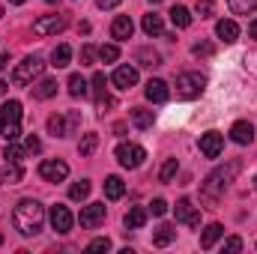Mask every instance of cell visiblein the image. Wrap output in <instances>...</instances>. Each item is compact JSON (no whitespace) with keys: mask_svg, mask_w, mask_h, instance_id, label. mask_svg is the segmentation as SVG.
Instances as JSON below:
<instances>
[{"mask_svg":"<svg viewBox=\"0 0 257 254\" xmlns=\"http://www.w3.org/2000/svg\"><path fill=\"white\" fill-rule=\"evenodd\" d=\"M42 221H45V206L33 197L18 200V206L12 209V224L21 236H36L42 230Z\"/></svg>","mask_w":257,"mask_h":254,"instance_id":"6da1fadb","label":"cell"},{"mask_svg":"<svg viewBox=\"0 0 257 254\" xmlns=\"http://www.w3.org/2000/svg\"><path fill=\"white\" fill-rule=\"evenodd\" d=\"M239 168H242L239 162H227L224 168H215V171L203 180V186H200V200H203L206 206H215V203H218V197L230 189V183L236 180Z\"/></svg>","mask_w":257,"mask_h":254,"instance_id":"7a4b0ae2","label":"cell"},{"mask_svg":"<svg viewBox=\"0 0 257 254\" xmlns=\"http://www.w3.org/2000/svg\"><path fill=\"white\" fill-rule=\"evenodd\" d=\"M0 135L6 141H18L21 138V102L18 99H9L0 108Z\"/></svg>","mask_w":257,"mask_h":254,"instance_id":"3957f363","label":"cell"},{"mask_svg":"<svg viewBox=\"0 0 257 254\" xmlns=\"http://www.w3.org/2000/svg\"><path fill=\"white\" fill-rule=\"evenodd\" d=\"M42 69H45L42 57L30 54V57H24L21 63L12 69V84H15V87H27V84H33V81L42 75Z\"/></svg>","mask_w":257,"mask_h":254,"instance_id":"277c9868","label":"cell"},{"mask_svg":"<svg viewBox=\"0 0 257 254\" xmlns=\"http://www.w3.org/2000/svg\"><path fill=\"white\" fill-rule=\"evenodd\" d=\"M81 126V111H69V114H54V117H48V135H54V138H69V135H75Z\"/></svg>","mask_w":257,"mask_h":254,"instance_id":"5b68a950","label":"cell"},{"mask_svg":"<svg viewBox=\"0 0 257 254\" xmlns=\"http://www.w3.org/2000/svg\"><path fill=\"white\" fill-rule=\"evenodd\" d=\"M206 90V78L200 72H183L177 75V96L180 99H197Z\"/></svg>","mask_w":257,"mask_h":254,"instance_id":"8992f818","label":"cell"},{"mask_svg":"<svg viewBox=\"0 0 257 254\" xmlns=\"http://www.w3.org/2000/svg\"><path fill=\"white\" fill-rule=\"evenodd\" d=\"M114 156H117V162H120L123 168L135 171V168H141V165H144V159H147V150H144V147H138V144H120Z\"/></svg>","mask_w":257,"mask_h":254,"instance_id":"52a82bcc","label":"cell"},{"mask_svg":"<svg viewBox=\"0 0 257 254\" xmlns=\"http://www.w3.org/2000/svg\"><path fill=\"white\" fill-rule=\"evenodd\" d=\"M66 24H69L66 15H42V18L33 21V33L36 36H57V33L66 30Z\"/></svg>","mask_w":257,"mask_h":254,"instance_id":"ba28073f","label":"cell"},{"mask_svg":"<svg viewBox=\"0 0 257 254\" xmlns=\"http://www.w3.org/2000/svg\"><path fill=\"white\" fill-rule=\"evenodd\" d=\"M105 215H108L105 203H87V206L81 209L78 221H81V227H84V230H96V227L105 221Z\"/></svg>","mask_w":257,"mask_h":254,"instance_id":"9c48e42d","label":"cell"},{"mask_svg":"<svg viewBox=\"0 0 257 254\" xmlns=\"http://www.w3.org/2000/svg\"><path fill=\"white\" fill-rule=\"evenodd\" d=\"M39 177H42L45 183H63L66 177H69V165L60 162V159H45V162L39 165Z\"/></svg>","mask_w":257,"mask_h":254,"instance_id":"30bf717a","label":"cell"},{"mask_svg":"<svg viewBox=\"0 0 257 254\" xmlns=\"http://www.w3.org/2000/svg\"><path fill=\"white\" fill-rule=\"evenodd\" d=\"M221 150H224V135H221V132H206V135H200V153H203L206 159H218Z\"/></svg>","mask_w":257,"mask_h":254,"instance_id":"8fae6325","label":"cell"},{"mask_svg":"<svg viewBox=\"0 0 257 254\" xmlns=\"http://www.w3.org/2000/svg\"><path fill=\"white\" fill-rule=\"evenodd\" d=\"M174 215H177V221H183V224H189V227H197V224H200V212H197V206H194L189 197L177 200Z\"/></svg>","mask_w":257,"mask_h":254,"instance_id":"7c38bea8","label":"cell"},{"mask_svg":"<svg viewBox=\"0 0 257 254\" xmlns=\"http://www.w3.org/2000/svg\"><path fill=\"white\" fill-rule=\"evenodd\" d=\"M111 84L117 87V90H132L135 84H138V69L135 66H117L114 69V75H111Z\"/></svg>","mask_w":257,"mask_h":254,"instance_id":"4fadbf2b","label":"cell"},{"mask_svg":"<svg viewBox=\"0 0 257 254\" xmlns=\"http://www.w3.org/2000/svg\"><path fill=\"white\" fill-rule=\"evenodd\" d=\"M48 218H51V227H54L57 233H69V230H72V221H75L72 212H69V206H63V203H54Z\"/></svg>","mask_w":257,"mask_h":254,"instance_id":"5bb4252c","label":"cell"},{"mask_svg":"<svg viewBox=\"0 0 257 254\" xmlns=\"http://www.w3.org/2000/svg\"><path fill=\"white\" fill-rule=\"evenodd\" d=\"M90 84H93V93H96V108H99V111H105V108H111V105H114V99L108 96V87H105L108 81H105V75H102V72H96Z\"/></svg>","mask_w":257,"mask_h":254,"instance_id":"9a60e30c","label":"cell"},{"mask_svg":"<svg viewBox=\"0 0 257 254\" xmlns=\"http://www.w3.org/2000/svg\"><path fill=\"white\" fill-rule=\"evenodd\" d=\"M132 33H135L132 18H128V15H117L114 24H111V36H114L117 42H126V39H132Z\"/></svg>","mask_w":257,"mask_h":254,"instance_id":"2e32d148","label":"cell"},{"mask_svg":"<svg viewBox=\"0 0 257 254\" xmlns=\"http://www.w3.org/2000/svg\"><path fill=\"white\" fill-rule=\"evenodd\" d=\"M215 36H218L224 45L236 42V39H239V27H236V21H230V18H221V21L215 24Z\"/></svg>","mask_w":257,"mask_h":254,"instance_id":"e0dca14e","label":"cell"},{"mask_svg":"<svg viewBox=\"0 0 257 254\" xmlns=\"http://www.w3.org/2000/svg\"><path fill=\"white\" fill-rule=\"evenodd\" d=\"M230 138H233L236 144H242V147H245V144H251V141H254V126H251L248 120H236V123L230 126Z\"/></svg>","mask_w":257,"mask_h":254,"instance_id":"ac0fdd59","label":"cell"},{"mask_svg":"<svg viewBox=\"0 0 257 254\" xmlns=\"http://www.w3.org/2000/svg\"><path fill=\"white\" fill-rule=\"evenodd\" d=\"M144 93H147L150 102H168V96H171V93H168V84H165L162 78H150Z\"/></svg>","mask_w":257,"mask_h":254,"instance_id":"d6986e66","label":"cell"},{"mask_svg":"<svg viewBox=\"0 0 257 254\" xmlns=\"http://www.w3.org/2000/svg\"><path fill=\"white\" fill-rule=\"evenodd\" d=\"M221 236H224V227H221L218 221L206 224V227H203V233H200V248H203V251H209V248H212Z\"/></svg>","mask_w":257,"mask_h":254,"instance_id":"ffe728a7","label":"cell"},{"mask_svg":"<svg viewBox=\"0 0 257 254\" xmlns=\"http://www.w3.org/2000/svg\"><path fill=\"white\" fill-rule=\"evenodd\" d=\"M147 218H150V209H144V206H132L126 212V227L128 230H141L144 224H147Z\"/></svg>","mask_w":257,"mask_h":254,"instance_id":"44dd1931","label":"cell"},{"mask_svg":"<svg viewBox=\"0 0 257 254\" xmlns=\"http://www.w3.org/2000/svg\"><path fill=\"white\" fill-rule=\"evenodd\" d=\"M141 27H144V33H147V36H162V33H165V21H162V15H156V12L144 15Z\"/></svg>","mask_w":257,"mask_h":254,"instance_id":"7402d4cb","label":"cell"},{"mask_svg":"<svg viewBox=\"0 0 257 254\" xmlns=\"http://www.w3.org/2000/svg\"><path fill=\"white\" fill-rule=\"evenodd\" d=\"M57 96V81L54 78H42L39 84H33V99H51Z\"/></svg>","mask_w":257,"mask_h":254,"instance_id":"603a6c76","label":"cell"},{"mask_svg":"<svg viewBox=\"0 0 257 254\" xmlns=\"http://www.w3.org/2000/svg\"><path fill=\"white\" fill-rule=\"evenodd\" d=\"M174 239H177V227H174V224H162V227L153 233V245H159V248L171 245Z\"/></svg>","mask_w":257,"mask_h":254,"instance_id":"cb8c5ba5","label":"cell"},{"mask_svg":"<svg viewBox=\"0 0 257 254\" xmlns=\"http://www.w3.org/2000/svg\"><path fill=\"white\" fill-rule=\"evenodd\" d=\"M123 194H126V183H123L120 177H108V180H105V197H108V200H120Z\"/></svg>","mask_w":257,"mask_h":254,"instance_id":"d4e9b609","label":"cell"},{"mask_svg":"<svg viewBox=\"0 0 257 254\" xmlns=\"http://www.w3.org/2000/svg\"><path fill=\"white\" fill-rule=\"evenodd\" d=\"M69 63H72V48L63 42V45H57V48L51 51V66H54V69H66Z\"/></svg>","mask_w":257,"mask_h":254,"instance_id":"484cf974","label":"cell"},{"mask_svg":"<svg viewBox=\"0 0 257 254\" xmlns=\"http://www.w3.org/2000/svg\"><path fill=\"white\" fill-rule=\"evenodd\" d=\"M138 63L147 69H156V66H162V54L153 48H138Z\"/></svg>","mask_w":257,"mask_h":254,"instance_id":"4316f807","label":"cell"},{"mask_svg":"<svg viewBox=\"0 0 257 254\" xmlns=\"http://www.w3.org/2000/svg\"><path fill=\"white\" fill-rule=\"evenodd\" d=\"M128 117H132V123H135L138 129H150L153 126V111H147V108H132Z\"/></svg>","mask_w":257,"mask_h":254,"instance_id":"83f0119b","label":"cell"},{"mask_svg":"<svg viewBox=\"0 0 257 254\" xmlns=\"http://www.w3.org/2000/svg\"><path fill=\"white\" fill-rule=\"evenodd\" d=\"M66 87H69V96H72V99H81V96H87V81H84L81 75H72Z\"/></svg>","mask_w":257,"mask_h":254,"instance_id":"f1b7e54d","label":"cell"},{"mask_svg":"<svg viewBox=\"0 0 257 254\" xmlns=\"http://www.w3.org/2000/svg\"><path fill=\"white\" fill-rule=\"evenodd\" d=\"M21 177H24L21 165H18V162H6V168H3V180H6L9 186H15V183H21Z\"/></svg>","mask_w":257,"mask_h":254,"instance_id":"f546056e","label":"cell"},{"mask_svg":"<svg viewBox=\"0 0 257 254\" xmlns=\"http://www.w3.org/2000/svg\"><path fill=\"white\" fill-rule=\"evenodd\" d=\"M227 6H230V12H236V15H251L257 9V0H227Z\"/></svg>","mask_w":257,"mask_h":254,"instance_id":"4dcf8cb0","label":"cell"},{"mask_svg":"<svg viewBox=\"0 0 257 254\" xmlns=\"http://www.w3.org/2000/svg\"><path fill=\"white\" fill-rule=\"evenodd\" d=\"M171 21H174L177 27H189V24H192V12H189L186 6H174V9H171Z\"/></svg>","mask_w":257,"mask_h":254,"instance_id":"1f68e13d","label":"cell"},{"mask_svg":"<svg viewBox=\"0 0 257 254\" xmlns=\"http://www.w3.org/2000/svg\"><path fill=\"white\" fill-rule=\"evenodd\" d=\"M96 147H99V135H93V132H90V135H84V138H81L78 153H81V156H93V153H96Z\"/></svg>","mask_w":257,"mask_h":254,"instance_id":"d6a6232c","label":"cell"},{"mask_svg":"<svg viewBox=\"0 0 257 254\" xmlns=\"http://www.w3.org/2000/svg\"><path fill=\"white\" fill-rule=\"evenodd\" d=\"M177 171H180V162H177V159H168V162L162 165V171H159V183H171V180L177 177Z\"/></svg>","mask_w":257,"mask_h":254,"instance_id":"836d02e7","label":"cell"},{"mask_svg":"<svg viewBox=\"0 0 257 254\" xmlns=\"http://www.w3.org/2000/svg\"><path fill=\"white\" fill-rule=\"evenodd\" d=\"M99 60L102 63H117L120 60V48L117 45H102L99 48Z\"/></svg>","mask_w":257,"mask_h":254,"instance_id":"e575fe53","label":"cell"},{"mask_svg":"<svg viewBox=\"0 0 257 254\" xmlns=\"http://www.w3.org/2000/svg\"><path fill=\"white\" fill-rule=\"evenodd\" d=\"M3 159L6 162H21L24 159V150L15 144V141H6V150H3Z\"/></svg>","mask_w":257,"mask_h":254,"instance_id":"d590c367","label":"cell"},{"mask_svg":"<svg viewBox=\"0 0 257 254\" xmlns=\"http://www.w3.org/2000/svg\"><path fill=\"white\" fill-rule=\"evenodd\" d=\"M90 189H93L90 180H81V183H75V186L69 189V197H72V200H84V197L90 194Z\"/></svg>","mask_w":257,"mask_h":254,"instance_id":"8d00e7d4","label":"cell"},{"mask_svg":"<svg viewBox=\"0 0 257 254\" xmlns=\"http://www.w3.org/2000/svg\"><path fill=\"white\" fill-rule=\"evenodd\" d=\"M194 12H197L200 18H212V15H215V3H212V0H197V3H194Z\"/></svg>","mask_w":257,"mask_h":254,"instance_id":"74e56055","label":"cell"},{"mask_svg":"<svg viewBox=\"0 0 257 254\" xmlns=\"http://www.w3.org/2000/svg\"><path fill=\"white\" fill-rule=\"evenodd\" d=\"M111 248V239L108 236H99V239H93L90 245H87V254H96V251H108Z\"/></svg>","mask_w":257,"mask_h":254,"instance_id":"f35d334b","label":"cell"},{"mask_svg":"<svg viewBox=\"0 0 257 254\" xmlns=\"http://www.w3.org/2000/svg\"><path fill=\"white\" fill-rule=\"evenodd\" d=\"M215 48H212V42H194L192 45V54L194 57H209Z\"/></svg>","mask_w":257,"mask_h":254,"instance_id":"ab89813d","label":"cell"},{"mask_svg":"<svg viewBox=\"0 0 257 254\" xmlns=\"http://www.w3.org/2000/svg\"><path fill=\"white\" fill-rule=\"evenodd\" d=\"M96 54H99V51H96L93 45H84V48H81V66H93V57H96Z\"/></svg>","mask_w":257,"mask_h":254,"instance_id":"60d3db41","label":"cell"},{"mask_svg":"<svg viewBox=\"0 0 257 254\" xmlns=\"http://www.w3.org/2000/svg\"><path fill=\"white\" fill-rule=\"evenodd\" d=\"M150 212H153V215H165V212H168V200H162V197H156V200L150 203Z\"/></svg>","mask_w":257,"mask_h":254,"instance_id":"b9f144b4","label":"cell"},{"mask_svg":"<svg viewBox=\"0 0 257 254\" xmlns=\"http://www.w3.org/2000/svg\"><path fill=\"white\" fill-rule=\"evenodd\" d=\"M224 251H242V239H239V236L224 239Z\"/></svg>","mask_w":257,"mask_h":254,"instance_id":"7bdbcfd3","label":"cell"},{"mask_svg":"<svg viewBox=\"0 0 257 254\" xmlns=\"http://www.w3.org/2000/svg\"><path fill=\"white\" fill-rule=\"evenodd\" d=\"M39 150H42V141H39L36 135H30V138H27V153H39Z\"/></svg>","mask_w":257,"mask_h":254,"instance_id":"ee69618b","label":"cell"},{"mask_svg":"<svg viewBox=\"0 0 257 254\" xmlns=\"http://www.w3.org/2000/svg\"><path fill=\"white\" fill-rule=\"evenodd\" d=\"M123 0H96V6L99 9H114V6H120Z\"/></svg>","mask_w":257,"mask_h":254,"instance_id":"f6af8a7d","label":"cell"},{"mask_svg":"<svg viewBox=\"0 0 257 254\" xmlns=\"http://www.w3.org/2000/svg\"><path fill=\"white\" fill-rule=\"evenodd\" d=\"M248 39H254V42H257V18L248 24Z\"/></svg>","mask_w":257,"mask_h":254,"instance_id":"bcb514c9","label":"cell"},{"mask_svg":"<svg viewBox=\"0 0 257 254\" xmlns=\"http://www.w3.org/2000/svg\"><path fill=\"white\" fill-rule=\"evenodd\" d=\"M6 63H9V54H0V72L6 69Z\"/></svg>","mask_w":257,"mask_h":254,"instance_id":"7dc6e473","label":"cell"},{"mask_svg":"<svg viewBox=\"0 0 257 254\" xmlns=\"http://www.w3.org/2000/svg\"><path fill=\"white\" fill-rule=\"evenodd\" d=\"M6 90H9V84H6V81H0V99L6 96Z\"/></svg>","mask_w":257,"mask_h":254,"instance_id":"c3c4849f","label":"cell"},{"mask_svg":"<svg viewBox=\"0 0 257 254\" xmlns=\"http://www.w3.org/2000/svg\"><path fill=\"white\" fill-rule=\"evenodd\" d=\"M9 3H12V6H21V3H27V0H9Z\"/></svg>","mask_w":257,"mask_h":254,"instance_id":"681fc988","label":"cell"},{"mask_svg":"<svg viewBox=\"0 0 257 254\" xmlns=\"http://www.w3.org/2000/svg\"><path fill=\"white\" fill-rule=\"evenodd\" d=\"M45 3H60V0H45Z\"/></svg>","mask_w":257,"mask_h":254,"instance_id":"f907efd6","label":"cell"},{"mask_svg":"<svg viewBox=\"0 0 257 254\" xmlns=\"http://www.w3.org/2000/svg\"><path fill=\"white\" fill-rule=\"evenodd\" d=\"M0 245H3V233H0Z\"/></svg>","mask_w":257,"mask_h":254,"instance_id":"816d5d0a","label":"cell"},{"mask_svg":"<svg viewBox=\"0 0 257 254\" xmlns=\"http://www.w3.org/2000/svg\"><path fill=\"white\" fill-rule=\"evenodd\" d=\"M254 189H257V177H254Z\"/></svg>","mask_w":257,"mask_h":254,"instance_id":"f5cc1de1","label":"cell"},{"mask_svg":"<svg viewBox=\"0 0 257 254\" xmlns=\"http://www.w3.org/2000/svg\"><path fill=\"white\" fill-rule=\"evenodd\" d=\"M153 3H162V0H153Z\"/></svg>","mask_w":257,"mask_h":254,"instance_id":"db71d44e","label":"cell"},{"mask_svg":"<svg viewBox=\"0 0 257 254\" xmlns=\"http://www.w3.org/2000/svg\"><path fill=\"white\" fill-rule=\"evenodd\" d=\"M0 15H3V6H0Z\"/></svg>","mask_w":257,"mask_h":254,"instance_id":"11a10c76","label":"cell"}]
</instances>
